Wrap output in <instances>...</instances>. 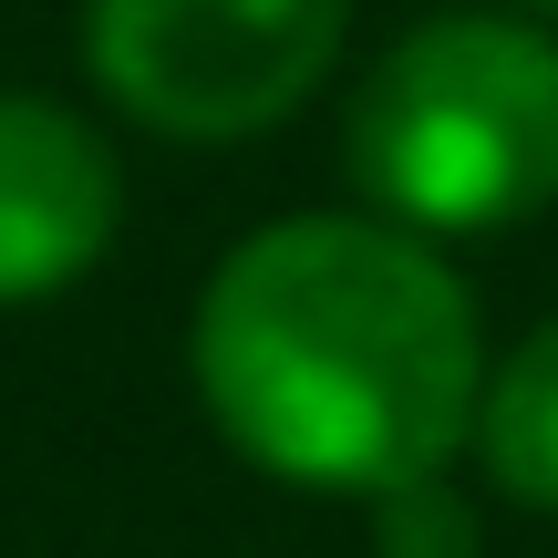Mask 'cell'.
<instances>
[{"mask_svg":"<svg viewBox=\"0 0 558 558\" xmlns=\"http://www.w3.org/2000/svg\"><path fill=\"white\" fill-rule=\"evenodd\" d=\"M197 393L290 486L383 497L445 476L486 403L476 300L393 218H279L197 300Z\"/></svg>","mask_w":558,"mask_h":558,"instance_id":"obj_1","label":"cell"},{"mask_svg":"<svg viewBox=\"0 0 558 558\" xmlns=\"http://www.w3.org/2000/svg\"><path fill=\"white\" fill-rule=\"evenodd\" d=\"M352 186L414 239H476L558 207V41L527 11H435L362 73Z\"/></svg>","mask_w":558,"mask_h":558,"instance_id":"obj_2","label":"cell"},{"mask_svg":"<svg viewBox=\"0 0 558 558\" xmlns=\"http://www.w3.org/2000/svg\"><path fill=\"white\" fill-rule=\"evenodd\" d=\"M352 0H83V73L156 135H259L341 62Z\"/></svg>","mask_w":558,"mask_h":558,"instance_id":"obj_3","label":"cell"},{"mask_svg":"<svg viewBox=\"0 0 558 558\" xmlns=\"http://www.w3.org/2000/svg\"><path fill=\"white\" fill-rule=\"evenodd\" d=\"M114 145L41 94H0V300H52L114 248Z\"/></svg>","mask_w":558,"mask_h":558,"instance_id":"obj_4","label":"cell"},{"mask_svg":"<svg viewBox=\"0 0 558 558\" xmlns=\"http://www.w3.org/2000/svg\"><path fill=\"white\" fill-rule=\"evenodd\" d=\"M476 465H486V486H497L507 507L558 518V320H538V331L486 373Z\"/></svg>","mask_w":558,"mask_h":558,"instance_id":"obj_5","label":"cell"},{"mask_svg":"<svg viewBox=\"0 0 558 558\" xmlns=\"http://www.w3.org/2000/svg\"><path fill=\"white\" fill-rule=\"evenodd\" d=\"M362 507H373V558H486L476 507H465L445 476L383 486V497H362Z\"/></svg>","mask_w":558,"mask_h":558,"instance_id":"obj_6","label":"cell"},{"mask_svg":"<svg viewBox=\"0 0 558 558\" xmlns=\"http://www.w3.org/2000/svg\"><path fill=\"white\" fill-rule=\"evenodd\" d=\"M518 11H527V21H558V0H518Z\"/></svg>","mask_w":558,"mask_h":558,"instance_id":"obj_7","label":"cell"}]
</instances>
